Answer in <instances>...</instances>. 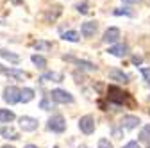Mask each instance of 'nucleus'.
I'll use <instances>...</instances> for the list:
<instances>
[{
	"label": "nucleus",
	"mask_w": 150,
	"mask_h": 148,
	"mask_svg": "<svg viewBox=\"0 0 150 148\" xmlns=\"http://www.w3.org/2000/svg\"><path fill=\"white\" fill-rule=\"evenodd\" d=\"M13 2H14V4H18V2H20V0H13Z\"/></svg>",
	"instance_id": "obj_35"
},
{
	"label": "nucleus",
	"mask_w": 150,
	"mask_h": 148,
	"mask_svg": "<svg viewBox=\"0 0 150 148\" xmlns=\"http://www.w3.org/2000/svg\"><path fill=\"white\" fill-rule=\"evenodd\" d=\"M61 13H63V9H61L59 6L50 7V11L45 13V20H47V22H55V20H57V16H59Z\"/></svg>",
	"instance_id": "obj_14"
},
{
	"label": "nucleus",
	"mask_w": 150,
	"mask_h": 148,
	"mask_svg": "<svg viewBox=\"0 0 150 148\" xmlns=\"http://www.w3.org/2000/svg\"><path fill=\"white\" fill-rule=\"evenodd\" d=\"M107 54L115 55V57H125V55L129 54V45L127 43H115V45L109 47Z\"/></svg>",
	"instance_id": "obj_6"
},
{
	"label": "nucleus",
	"mask_w": 150,
	"mask_h": 148,
	"mask_svg": "<svg viewBox=\"0 0 150 148\" xmlns=\"http://www.w3.org/2000/svg\"><path fill=\"white\" fill-rule=\"evenodd\" d=\"M48 128H50L52 132L61 134V132L66 130V120H64L61 114H55V116H52V118L48 120Z\"/></svg>",
	"instance_id": "obj_3"
},
{
	"label": "nucleus",
	"mask_w": 150,
	"mask_h": 148,
	"mask_svg": "<svg viewBox=\"0 0 150 148\" xmlns=\"http://www.w3.org/2000/svg\"><path fill=\"white\" fill-rule=\"evenodd\" d=\"M139 141L150 143V125H145V127L141 128V132H139Z\"/></svg>",
	"instance_id": "obj_20"
},
{
	"label": "nucleus",
	"mask_w": 150,
	"mask_h": 148,
	"mask_svg": "<svg viewBox=\"0 0 150 148\" xmlns=\"http://www.w3.org/2000/svg\"><path fill=\"white\" fill-rule=\"evenodd\" d=\"M118 39H120V29L118 27H109L104 32V38H102V41L104 43H109V45H115Z\"/></svg>",
	"instance_id": "obj_7"
},
{
	"label": "nucleus",
	"mask_w": 150,
	"mask_h": 148,
	"mask_svg": "<svg viewBox=\"0 0 150 148\" xmlns=\"http://www.w3.org/2000/svg\"><path fill=\"white\" fill-rule=\"evenodd\" d=\"M0 73H6V66H2V64H0Z\"/></svg>",
	"instance_id": "obj_32"
},
{
	"label": "nucleus",
	"mask_w": 150,
	"mask_h": 148,
	"mask_svg": "<svg viewBox=\"0 0 150 148\" xmlns=\"http://www.w3.org/2000/svg\"><path fill=\"white\" fill-rule=\"evenodd\" d=\"M109 79H111V80H116V82H120V84L129 82V75H127V73H123L122 70H118V68L109 70Z\"/></svg>",
	"instance_id": "obj_9"
},
{
	"label": "nucleus",
	"mask_w": 150,
	"mask_h": 148,
	"mask_svg": "<svg viewBox=\"0 0 150 148\" xmlns=\"http://www.w3.org/2000/svg\"><path fill=\"white\" fill-rule=\"evenodd\" d=\"M141 73H143V77L150 82V68H141Z\"/></svg>",
	"instance_id": "obj_27"
},
{
	"label": "nucleus",
	"mask_w": 150,
	"mask_h": 148,
	"mask_svg": "<svg viewBox=\"0 0 150 148\" xmlns=\"http://www.w3.org/2000/svg\"><path fill=\"white\" fill-rule=\"evenodd\" d=\"M25 148H38V146H34V144H27Z\"/></svg>",
	"instance_id": "obj_33"
},
{
	"label": "nucleus",
	"mask_w": 150,
	"mask_h": 148,
	"mask_svg": "<svg viewBox=\"0 0 150 148\" xmlns=\"http://www.w3.org/2000/svg\"><path fill=\"white\" fill-rule=\"evenodd\" d=\"M132 63L134 64H141L143 63V57H141V55H132Z\"/></svg>",
	"instance_id": "obj_30"
},
{
	"label": "nucleus",
	"mask_w": 150,
	"mask_h": 148,
	"mask_svg": "<svg viewBox=\"0 0 150 148\" xmlns=\"http://www.w3.org/2000/svg\"><path fill=\"white\" fill-rule=\"evenodd\" d=\"M50 100H54L55 104H71L73 102V97L68 93L66 89H52Z\"/></svg>",
	"instance_id": "obj_2"
},
{
	"label": "nucleus",
	"mask_w": 150,
	"mask_h": 148,
	"mask_svg": "<svg viewBox=\"0 0 150 148\" xmlns=\"http://www.w3.org/2000/svg\"><path fill=\"white\" fill-rule=\"evenodd\" d=\"M75 9H77L81 14H88V2H86V0H82V2H79V4H75Z\"/></svg>",
	"instance_id": "obj_24"
},
{
	"label": "nucleus",
	"mask_w": 150,
	"mask_h": 148,
	"mask_svg": "<svg viewBox=\"0 0 150 148\" xmlns=\"http://www.w3.org/2000/svg\"><path fill=\"white\" fill-rule=\"evenodd\" d=\"M40 107H41L43 111H48V109H52V104H50L47 98H43V100H41V104H40Z\"/></svg>",
	"instance_id": "obj_26"
},
{
	"label": "nucleus",
	"mask_w": 150,
	"mask_h": 148,
	"mask_svg": "<svg viewBox=\"0 0 150 148\" xmlns=\"http://www.w3.org/2000/svg\"><path fill=\"white\" fill-rule=\"evenodd\" d=\"M20 127L23 128L25 132H32L38 128V120L36 118H30V116H22L20 118Z\"/></svg>",
	"instance_id": "obj_8"
},
{
	"label": "nucleus",
	"mask_w": 150,
	"mask_h": 148,
	"mask_svg": "<svg viewBox=\"0 0 150 148\" xmlns=\"http://www.w3.org/2000/svg\"><path fill=\"white\" fill-rule=\"evenodd\" d=\"M123 148H141V146H139V144H138L136 141H129V143H127V144H125Z\"/></svg>",
	"instance_id": "obj_29"
},
{
	"label": "nucleus",
	"mask_w": 150,
	"mask_h": 148,
	"mask_svg": "<svg viewBox=\"0 0 150 148\" xmlns=\"http://www.w3.org/2000/svg\"><path fill=\"white\" fill-rule=\"evenodd\" d=\"M0 55H2V57H6L7 61H11V63H20V57H18L16 54H13V52H7V50H0Z\"/></svg>",
	"instance_id": "obj_21"
},
{
	"label": "nucleus",
	"mask_w": 150,
	"mask_h": 148,
	"mask_svg": "<svg viewBox=\"0 0 150 148\" xmlns=\"http://www.w3.org/2000/svg\"><path fill=\"white\" fill-rule=\"evenodd\" d=\"M41 82H63V73L59 71H45L40 77Z\"/></svg>",
	"instance_id": "obj_11"
},
{
	"label": "nucleus",
	"mask_w": 150,
	"mask_h": 148,
	"mask_svg": "<svg viewBox=\"0 0 150 148\" xmlns=\"http://www.w3.org/2000/svg\"><path fill=\"white\" fill-rule=\"evenodd\" d=\"M61 38H63L64 41H70V43H77V41L81 39V34H79L77 30H66V32L61 34Z\"/></svg>",
	"instance_id": "obj_15"
},
{
	"label": "nucleus",
	"mask_w": 150,
	"mask_h": 148,
	"mask_svg": "<svg viewBox=\"0 0 150 148\" xmlns=\"http://www.w3.org/2000/svg\"><path fill=\"white\" fill-rule=\"evenodd\" d=\"M30 61H32V63H34L38 68H41V70L47 66V59L43 57V55H40V54H34L32 57H30Z\"/></svg>",
	"instance_id": "obj_19"
},
{
	"label": "nucleus",
	"mask_w": 150,
	"mask_h": 148,
	"mask_svg": "<svg viewBox=\"0 0 150 148\" xmlns=\"http://www.w3.org/2000/svg\"><path fill=\"white\" fill-rule=\"evenodd\" d=\"M97 32V22H84L81 25V34L84 38H91V36H95Z\"/></svg>",
	"instance_id": "obj_10"
},
{
	"label": "nucleus",
	"mask_w": 150,
	"mask_h": 148,
	"mask_svg": "<svg viewBox=\"0 0 150 148\" xmlns=\"http://www.w3.org/2000/svg\"><path fill=\"white\" fill-rule=\"evenodd\" d=\"M32 98H34V89H30V87H23V89H20V102L27 104V102H30Z\"/></svg>",
	"instance_id": "obj_16"
},
{
	"label": "nucleus",
	"mask_w": 150,
	"mask_h": 148,
	"mask_svg": "<svg viewBox=\"0 0 150 148\" xmlns=\"http://www.w3.org/2000/svg\"><path fill=\"white\" fill-rule=\"evenodd\" d=\"M122 2H125V4H138L139 0H122Z\"/></svg>",
	"instance_id": "obj_31"
},
{
	"label": "nucleus",
	"mask_w": 150,
	"mask_h": 148,
	"mask_svg": "<svg viewBox=\"0 0 150 148\" xmlns=\"http://www.w3.org/2000/svg\"><path fill=\"white\" fill-rule=\"evenodd\" d=\"M6 73H7V75H11V77H16V79H25V77H29L25 71H20V70H6Z\"/></svg>",
	"instance_id": "obj_22"
},
{
	"label": "nucleus",
	"mask_w": 150,
	"mask_h": 148,
	"mask_svg": "<svg viewBox=\"0 0 150 148\" xmlns=\"http://www.w3.org/2000/svg\"><path fill=\"white\" fill-rule=\"evenodd\" d=\"M14 120V113L9 109H0V123H11Z\"/></svg>",
	"instance_id": "obj_17"
},
{
	"label": "nucleus",
	"mask_w": 150,
	"mask_h": 148,
	"mask_svg": "<svg viewBox=\"0 0 150 148\" xmlns=\"http://www.w3.org/2000/svg\"><path fill=\"white\" fill-rule=\"evenodd\" d=\"M139 123H141L139 118H138V116H132V114H127V116L122 118V127H123V128H129V130L136 128Z\"/></svg>",
	"instance_id": "obj_12"
},
{
	"label": "nucleus",
	"mask_w": 150,
	"mask_h": 148,
	"mask_svg": "<svg viewBox=\"0 0 150 148\" xmlns=\"http://www.w3.org/2000/svg\"><path fill=\"white\" fill-rule=\"evenodd\" d=\"M0 134H2L6 139H20L18 132L14 130V128H11V127H4V128H0Z\"/></svg>",
	"instance_id": "obj_18"
},
{
	"label": "nucleus",
	"mask_w": 150,
	"mask_h": 148,
	"mask_svg": "<svg viewBox=\"0 0 150 148\" xmlns=\"http://www.w3.org/2000/svg\"><path fill=\"white\" fill-rule=\"evenodd\" d=\"M34 48L36 50H50L52 48V43H48V41H36L34 43Z\"/></svg>",
	"instance_id": "obj_23"
},
{
	"label": "nucleus",
	"mask_w": 150,
	"mask_h": 148,
	"mask_svg": "<svg viewBox=\"0 0 150 148\" xmlns=\"http://www.w3.org/2000/svg\"><path fill=\"white\" fill-rule=\"evenodd\" d=\"M79 148H88V146H84V144H82V146H79Z\"/></svg>",
	"instance_id": "obj_36"
},
{
	"label": "nucleus",
	"mask_w": 150,
	"mask_h": 148,
	"mask_svg": "<svg viewBox=\"0 0 150 148\" xmlns=\"http://www.w3.org/2000/svg\"><path fill=\"white\" fill-rule=\"evenodd\" d=\"M98 148H112V144L109 143V139L102 137V139H98Z\"/></svg>",
	"instance_id": "obj_25"
},
{
	"label": "nucleus",
	"mask_w": 150,
	"mask_h": 148,
	"mask_svg": "<svg viewBox=\"0 0 150 148\" xmlns=\"http://www.w3.org/2000/svg\"><path fill=\"white\" fill-rule=\"evenodd\" d=\"M7 104H18L20 102V89H18L16 86H7L4 89V97H2Z\"/></svg>",
	"instance_id": "obj_4"
},
{
	"label": "nucleus",
	"mask_w": 150,
	"mask_h": 148,
	"mask_svg": "<svg viewBox=\"0 0 150 148\" xmlns=\"http://www.w3.org/2000/svg\"><path fill=\"white\" fill-rule=\"evenodd\" d=\"M107 98H109V102H112V104H118V105L130 102V97H129V93L122 91V89H120V87H116V86H111V87L107 89Z\"/></svg>",
	"instance_id": "obj_1"
},
{
	"label": "nucleus",
	"mask_w": 150,
	"mask_h": 148,
	"mask_svg": "<svg viewBox=\"0 0 150 148\" xmlns=\"http://www.w3.org/2000/svg\"><path fill=\"white\" fill-rule=\"evenodd\" d=\"M79 128L84 132V134H93V130H95V120H93V116H82L79 120Z\"/></svg>",
	"instance_id": "obj_5"
},
{
	"label": "nucleus",
	"mask_w": 150,
	"mask_h": 148,
	"mask_svg": "<svg viewBox=\"0 0 150 148\" xmlns=\"http://www.w3.org/2000/svg\"><path fill=\"white\" fill-rule=\"evenodd\" d=\"M115 14H116V16H120V14H125V16H130V11H127V9H116V11H115Z\"/></svg>",
	"instance_id": "obj_28"
},
{
	"label": "nucleus",
	"mask_w": 150,
	"mask_h": 148,
	"mask_svg": "<svg viewBox=\"0 0 150 148\" xmlns=\"http://www.w3.org/2000/svg\"><path fill=\"white\" fill-rule=\"evenodd\" d=\"M64 59H68V61H73V63L77 64L79 68H82V70H88V71H95V70H97V66L93 64V63H89V61H81V59H73V57H66V55H64Z\"/></svg>",
	"instance_id": "obj_13"
},
{
	"label": "nucleus",
	"mask_w": 150,
	"mask_h": 148,
	"mask_svg": "<svg viewBox=\"0 0 150 148\" xmlns=\"http://www.w3.org/2000/svg\"><path fill=\"white\" fill-rule=\"evenodd\" d=\"M2 148H14V146H2Z\"/></svg>",
	"instance_id": "obj_34"
}]
</instances>
